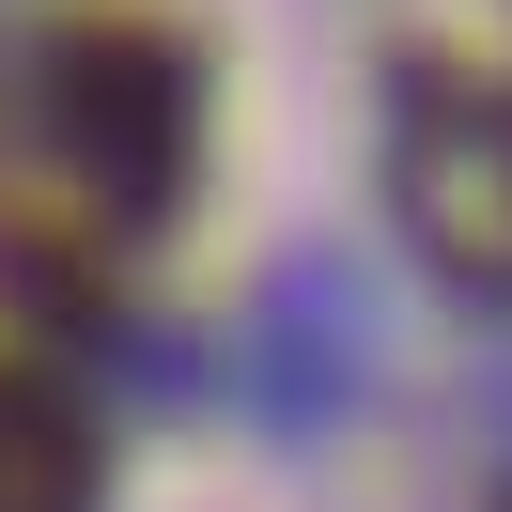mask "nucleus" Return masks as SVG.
Wrapping results in <instances>:
<instances>
[{
	"instance_id": "f257e3e1",
	"label": "nucleus",
	"mask_w": 512,
	"mask_h": 512,
	"mask_svg": "<svg viewBox=\"0 0 512 512\" xmlns=\"http://www.w3.org/2000/svg\"><path fill=\"white\" fill-rule=\"evenodd\" d=\"M0 512H94V419L32 357H0Z\"/></svg>"
}]
</instances>
